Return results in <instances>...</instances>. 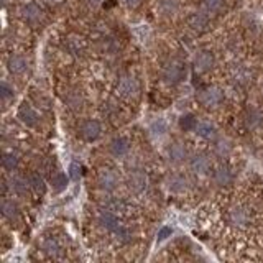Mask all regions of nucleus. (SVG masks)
Here are the masks:
<instances>
[{
	"label": "nucleus",
	"instance_id": "obj_40",
	"mask_svg": "<svg viewBox=\"0 0 263 263\" xmlns=\"http://www.w3.org/2000/svg\"><path fill=\"white\" fill-rule=\"evenodd\" d=\"M69 171H71V178L72 179H79V176H81V166H79L78 163H71Z\"/></svg>",
	"mask_w": 263,
	"mask_h": 263
},
{
	"label": "nucleus",
	"instance_id": "obj_4",
	"mask_svg": "<svg viewBox=\"0 0 263 263\" xmlns=\"http://www.w3.org/2000/svg\"><path fill=\"white\" fill-rule=\"evenodd\" d=\"M184 76H186V68H184V64L181 61L168 63L163 68V72H161V79H163L164 84H168V86L179 84Z\"/></svg>",
	"mask_w": 263,
	"mask_h": 263
},
{
	"label": "nucleus",
	"instance_id": "obj_29",
	"mask_svg": "<svg viewBox=\"0 0 263 263\" xmlns=\"http://www.w3.org/2000/svg\"><path fill=\"white\" fill-rule=\"evenodd\" d=\"M105 209H109L115 214H125L128 211V202L122 197H109L105 201Z\"/></svg>",
	"mask_w": 263,
	"mask_h": 263
},
{
	"label": "nucleus",
	"instance_id": "obj_8",
	"mask_svg": "<svg viewBox=\"0 0 263 263\" xmlns=\"http://www.w3.org/2000/svg\"><path fill=\"white\" fill-rule=\"evenodd\" d=\"M242 122H243V127L249 132L258 130L263 125V110L257 105L247 107L242 115Z\"/></svg>",
	"mask_w": 263,
	"mask_h": 263
},
{
	"label": "nucleus",
	"instance_id": "obj_3",
	"mask_svg": "<svg viewBox=\"0 0 263 263\" xmlns=\"http://www.w3.org/2000/svg\"><path fill=\"white\" fill-rule=\"evenodd\" d=\"M226 94L224 90L217 86H208L202 90H199V96H197V101L201 102V105H204L205 109H216L222 102H224Z\"/></svg>",
	"mask_w": 263,
	"mask_h": 263
},
{
	"label": "nucleus",
	"instance_id": "obj_19",
	"mask_svg": "<svg viewBox=\"0 0 263 263\" xmlns=\"http://www.w3.org/2000/svg\"><path fill=\"white\" fill-rule=\"evenodd\" d=\"M97 224L99 227H102L107 232H114L115 227H117L120 222L117 219V214L109 211V209H102L97 214Z\"/></svg>",
	"mask_w": 263,
	"mask_h": 263
},
{
	"label": "nucleus",
	"instance_id": "obj_9",
	"mask_svg": "<svg viewBox=\"0 0 263 263\" xmlns=\"http://www.w3.org/2000/svg\"><path fill=\"white\" fill-rule=\"evenodd\" d=\"M79 135L86 142H96V140L102 135V125L99 120L87 119L79 125Z\"/></svg>",
	"mask_w": 263,
	"mask_h": 263
},
{
	"label": "nucleus",
	"instance_id": "obj_12",
	"mask_svg": "<svg viewBox=\"0 0 263 263\" xmlns=\"http://www.w3.org/2000/svg\"><path fill=\"white\" fill-rule=\"evenodd\" d=\"M189 170H191L194 175L197 176H204L211 171V160L209 156H205L204 153H196L189 158Z\"/></svg>",
	"mask_w": 263,
	"mask_h": 263
},
{
	"label": "nucleus",
	"instance_id": "obj_11",
	"mask_svg": "<svg viewBox=\"0 0 263 263\" xmlns=\"http://www.w3.org/2000/svg\"><path fill=\"white\" fill-rule=\"evenodd\" d=\"M20 16L25 23L28 25H38L45 18V13L41 10V7L35 2H28L20 8Z\"/></svg>",
	"mask_w": 263,
	"mask_h": 263
},
{
	"label": "nucleus",
	"instance_id": "obj_36",
	"mask_svg": "<svg viewBox=\"0 0 263 263\" xmlns=\"http://www.w3.org/2000/svg\"><path fill=\"white\" fill-rule=\"evenodd\" d=\"M68 176L64 175V173H56V175L51 178V186L56 193H61L63 189H66V186H68Z\"/></svg>",
	"mask_w": 263,
	"mask_h": 263
},
{
	"label": "nucleus",
	"instance_id": "obj_2",
	"mask_svg": "<svg viewBox=\"0 0 263 263\" xmlns=\"http://www.w3.org/2000/svg\"><path fill=\"white\" fill-rule=\"evenodd\" d=\"M227 222L235 229H245L252 224V211L243 204H234L227 209Z\"/></svg>",
	"mask_w": 263,
	"mask_h": 263
},
{
	"label": "nucleus",
	"instance_id": "obj_32",
	"mask_svg": "<svg viewBox=\"0 0 263 263\" xmlns=\"http://www.w3.org/2000/svg\"><path fill=\"white\" fill-rule=\"evenodd\" d=\"M28 181H30V187L36 194H43L45 193L46 183H45V179H43V176L40 175V173H31V175L28 176Z\"/></svg>",
	"mask_w": 263,
	"mask_h": 263
},
{
	"label": "nucleus",
	"instance_id": "obj_41",
	"mask_svg": "<svg viewBox=\"0 0 263 263\" xmlns=\"http://www.w3.org/2000/svg\"><path fill=\"white\" fill-rule=\"evenodd\" d=\"M122 4L128 8H137L140 4H142V0H122Z\"/></svg>",
	"mask_w": 263,
	"mask_h": 263
},
{
	"label": "nucleus",
	"instance_id": "obj_7",
	"mask_svg": "<svg viewBox=\"0 0 263 263\" xmlns=\"http://www.w3.org/2000/svg\"><path fill=\"white\" fill-rule=\"evenodd\" d=\"M120 183V176L117 175V171L112 170V168H102L99 171L97 175V184L99 187L102 189V191H107V193H112L117 189Z\"/></svg>",
	"mask_w": 263,
	"mask_h": 263
},
{
	"label": "nucleus",
	"instance_id": "obj_22",
	"mask_svg": "<svg viewBox=\"0 0 263 263\" xmlns=\"http://www.w3.org/2000/svg\"><path fill=\"white\" fill-rule=\"evenodd\" d=\"M214 155L217 156V158H220V160H226V158H229L230 155H232V152H234V145H232V142H230L229 138H226V137H217L216 140H214Z\"/></svg>",
	"mask_w": 263,
	"mask_h": 263
},
{
	"label": "nucleus",
	"instance_id": "obj_13",
	"mask_svg": "<svg viewBox=\"0 0 263 263\" xmlns=\"http://www.w3.org/2000/svg\"><path fill=\"white\" fill-rule=\"evenodd\" d=\"M16 117L20 119V122L27 127H36L40 122V115L36 112L35 107H31L30 104H22L16 112Z\"/></svg>",
	"mask_w": 263,
	"mask_h": 263
},
{
	"label": "nucleus",
	"instance_id": "obj_30",
	"mask_svg": "<svg viewBox=\"0 0 263 263\" xmlns=\"http://www.w3.org/2000/svg\"><path fill=\"white\" fill-rule=\"evenodd\" d=\"M202 10L209 15H217L222 12V8L226 5V0H202L201 2Z\"/></svg>",
	"mask_w": 263,
	"mask_h": 263
},
{
	"label": "nucleus",
	"instance_id": "obj_35",
	"mask_svg": "<svg viewBox=\"0 0 263 263\" xmlns=\"http://www.w3.org/2000/svg\"><path fill=\"white\" fill-rule=\"evenodd\" d=\"M197 123H199V122L196 120V117L193 114H186V115H183V117L179 119V127H181V130H184V132L196 130Z\"/></svg>",
	"mask_w": 263,
	"mask_h": 263
},
{
	"label": "nucleus",
	"instance_id": "obj_1",
	"mask_svg": "<svg viewBox=\"0 0 263 263\" xmlns=\"http://www.w3.org/2000/svg\"><path fill=\"white\" fill-rule=\"evenodd\" d=\"M229 78L234 87H247L255 79V71L250 64L237 61L229 68Z\"/></svg>",
	"mask_w": 263,
	"mask_h": 263
},
{
	"label": "nucleus",
	"instance_id": "obj_25",
	"mask_svg": "<svg viewBox=\"0 0 263 263\" xmlns=\"http://www.w3.org/2000/svg\"><path fill=\"white\" fill-rule=\"evenodd\" d=\"M64 104L72 112L81 110L82 105H84V97H82L81 90H76V89L68 90V92L64 94Z\"/></svg>",
	"mask_w": 263,
	"mask_h": 263
},
{
	"label": "nucleus",
	"instance_id": "obj_28",
	"mask_svg": "<svg viewBox=\"0 0 263 263\" xmlns=\"http://www.w3.org/2000/svg\"><path fill=\"white\" fill-rule=\"evenodd\" d=\"M28 189H31V187H30V181H28V178L25 179V178H22V176H13V178L10 179V191H12L13 194H16V196H23V194H27Z\"/></svg>",
	"mask_w": 263,
	"mask_h": 263
},
{
	"label": "nucleus",
	"instance_id": "obj_14",
	"mask_svg": "<svg viewBox=\"0 0 263 263\" xmlns=\"http://www.w3.org/2000/svg\"><path fill=\"white\" fill-rule=\"evenodd\" d=\"M187 25L189 28L196 33H204L209 28V13H205L204 10L201 12H193L187 16Z\"/></svg>",
	"mask_w": 263,
	"mask_h": 263
},
{
	"label": "nucleus",
	"instance_id": "obj_23",
	"mask_svg": "<svg viewBox=\"0 0 263 263\" xmlns=\"http://www.w3.org/2000/svg\"><path fill=\"white\" fill-rule=\"evenodd\" d=\"M109 152L115 158H123L130 152V142L125 137H115L109 143Z\"/></svg>",
	"mask_w": 263,
	"mask_h": 263
},
{
	"label": "nucleus",
	"instance_id": "obj_42",
	"mask_svg": "<svg viewBox=\"0 0 263 263\" xmlns=\"http://www.w3.org/2000/svg\"><path fill=\"white\" fill-rule=\"evenodd\" d=\"M45 5H48V7H56V5H60L63 0H41Z\"/></svg>",
	"mask_w": 263,
	"mask_h": 263
},
{
	"label": "nucleus",
	"instance_id": "obj_18",
	"mask_svg": "<svg viewBox=\"0 0 263 263\" xmlns=\"http://www.w3.org/2000/svg\"><path fill=\"white\" fill-rule=\"evenodd\" d=\"M64 49L71 56H81L86 51V41L79 35H69L64 40Z\"/></svg>",
	"mask_w": 263,
	"mask_h": 263
},
{
	"label": "nucleus",
	"instance_id": "obj_20",
	"mask_svg": "<svg viewBox=\"0 0 263 263\" xmlns=\"http://www.w3.org/2000/svg\"><path fill=\"white\" fill-rule=\"evenodd\" d=\"M7 68H8V71L13 74V76H23V74H27L30 66H28V60L25 56L13 54V56L8 58Z\"/></svg>",
	"mask_w": 263,
	"mask_h": 263
},
{
	"label": "nucleus",
	"instance_id": "obj_31",
	"mask_svg": "<svg viewBox=\"0 0 263 263\" xmlns=\"http://www.w3.org/2000/svg\"><path fill=\"white\" fill-rule=\"evenodd\" d=\"M112 234L115 237V240L120 242V243H128V242H132V238H134L132 230L128 227H125V226H122V224H119L117 227H115V230Z\"/></svg>",
	"mask_w": 263,
	"mask_h": 263
},
{
	"label": "nucleus",
	"instance_id": "obj_34",
	"mask_svg": "<svg viewBox=\"0 0 263 263\" xmlns=\"http://www.w3.org/2000/svg\"><path fill=\"white\" fill-rule=\"evenodd\" d=\"M2 163H4V168L7 171H15L16 168L20 166V158H18V155H16V153L10 152V153H5L4 155Z\"/></svg>",
	"mask_w": 263,
	"mask_h": 263
},
{
	"label": "nucleus",
	"instance_id": "obj_37",
	"mask_svg": "<svg viewBox=\"0 0 263 263\" xmlns=\"http://www.w3.org/2000/svg\"><path fill=\"white\" fill-rule=\"evenodd\" d=\"M226 48L229 49V51L235 53L237 49L240 48V41H238V38H235V36H230V38L227 40V43H226Z\"/></svg>",
	"mask_w": 263,
	"mask_h": 263
},
{
	"label": "nucleus",
	"instance_id": "obj_5",
	"mask_svg": "<svg viewBox=\"0 0 263 263\" xmlns=\"http://www.w3.org/2000/svg\"><path fill=\"white\" fill-rule=\"evenodd\" d=\"M117 94L123 99H135L140 94V82L132 74L122 76L117 82Z\"/></svg>",
	"mask_w": 263,
	"mask_h": 263
},
{
	"label": "nucleus",
	"instance_id": "obj_17",
	"mask_svg": "<svg viewBox=\"0 0 263 263\" xmlns=\"http://www.w3.org/2000/svg\"><path fill=\"white\" fill-rule=\"evenodd\" d=\"M166 186L171 193H184L187 191V187H189V179L186 175H183V173H173V175L168 176L166 179Z\"/></svg>",
	"mask_w": 263,
	"mask_h": 263
},
{
	"label": "nucleus",
	"instance_id": "obj_43",
	"mask_svg": "<svg viewBox=\"0 0 263 263\" xmlns=\"http://www.w3.org/2000/svg\"><path fill=\"white\" fill-rule=\"evenodd\" d=\"M87 4L90 5V7H99L102 4V0H87Z\"/></svg>",
	"mask_w": 263,
	"mask_h": 263
},
{
	"label": "nucleus",
	"instance_id": "obj_15",
	"mask_svg": "<svg viewBox=\"0 0 263 263\" xmlns=\"http://www.w3.org/2000/svg\"><path fill=\"white\" fill-rule=\"evenodd\" d=\"M212 183L219 187H227L234 183V171L229 166H217L212 171Z\"/></svg>",
	"mask_w": 263,
	"mask_h": 263
},
{
	"label": "nucleus",
	"instance_id": "obj_24",
	"mask_svg": "<svg viewBox=\"0 0 263 263\" xmlns=\"http://www.w3.org/2000/svg\"><path fill=\"white\" fill-rule=\"evenodd\" d=\"M194 132L197 137H201L202 140H208V142H214V140L219 137L217 127L211 122H199Z\"/></svg>",
	"mask_w": 263,
	"mask_h": 263
},
{
	"label": "nucleus",
	"instance_id": "obj_33",
	"mask_svg": "<svg viewBox=\"0 0 263 263\" xmlns=\"http://www.w3.org/2000/svg\"><path fill=\"white\" fill-rule=\"evenodd\" d=\"M0 97H2L4 107H7L15 99V89L10 84H8L7 81H4L2 86H0Z\"/></svg>",
	"mask_w": 263,
	"mask_h": 263
},
{
	"label": "nucleus",
	"instance_id": "obj_16",
	"mask_svg": "<svg viewBox=\"0 0 263 263\" xmlns=\"http://www.w3.org/2000/svg\"><path fill=\"white\" fill-rule=\"evenodd\" d=\"M166 158L171 164H181L187 158V148L181 142L171 143L166 150Z\"/></svg>",
	"mask_w": 263,
	"mask_h": 263
},
{
	"label": "nucleus",
	"instance_id": "obj_39",
	"mask_svg": "<svg viewBox=\"0 0 263 263\" xmlns=\"http://www.w3.org/2000/svg\"><path fill=\"white\" fill-rule=\"evenodd\" d=\"M171 234H173V229H170V227H161L160 232H158V242L166 240L168 237H171Z\"/></svg>",
	"mask_w": 263,
	"mask_h": 263
},
{
	"label": "nucleus",
	"instance_id": "obj_26",
	"mask_svg": "<svg viewBox=\"0 0 263 263\" xmlns=\"http://www.w3.org/2000/svg\"><path fill=\"white\" fill-rule=\"evenodd\" d=\"M0 209H2V216L7 219V220H18L20 217V209L16 202L13 199H8V197H4L2 199V205H0Z\"/></svg>",
	"mask_w": 263,
	"mask_h": 263
},
{
	"label": "nucleus",
	"instance_id": "obj_10",
	"mask_svg": "<svg viewBox=\"0 0 263 263\" xmlns=\"http://www.w3.org/2000/svg\"><path fill=\"white\" fill-rule=\"evenodd\" d=\"M193 66L197 72H208L216 66V54L211 49H201V51L196 53Z\"/></svg>",
	"mask_w": 263,
	"mask_h": 263
},
{
	"label": "nucleus",
	"instance_id": "obj_38",
	"mask_svg": "<svg viewBox=\"0 0 263 263\" xmlns=\"http://www.w3.org/2000/svg\"><path fill=\"white\" fill-rule=\"evenodd\" d=\"M152 130H153V134L161 135V134H164V132H166V123H164L163 120L155 122L153 125H152Z\"/></svg>",
	"mask_w": 263,
	"mask_h": 263
},
{
	"label": "nucleus",
	"instance_id": "obj_27",
	"mask_svg": "<svg viewBox=\"0 0 263 263\" xmlns=\"http://www.w3.org/2000/svg\"><path fill=\"white\" fill-rule=\"evenodd\" d=\"M156 8H158L160 15L166 16V18H171V16H175L179 12L181 2L179 0H158Z\"/></svg>",
	"mask_w": 263,
	"mask_h": 263
},
{
	"label": "nucleus",
	"instance_id": "obj_21",
	"mask_svg": "<svg viewBox=\"0 0 263 263\" xmlns=\"http://www.w3.org/2000/svg\"><path fill=\"white\" fill-rule=\"evenodd\" d=\"M41 250H43V253L49 258H61L64 253L61 243L58 242L54 237L43 238V242H41Z\"/></svg>",
	"mask_w": 263,
	"mask_h": 263
},
{
	"label": "nucleus",
	"instance_id": "obj_6",
	"mask_svg": "<svg viewBox=\"0 0 263 263\" xmlns=\"http://www.w3.org/2000/svg\"><path fill=\"white\" fill-rule=\"evenodd\" d=\"M148 186H150V181H148L146 173H143L142 170H132L130 175L127 178V187L130 193H134L137 196L146 193Z\"/></svg>",
	"mask_w": 263,
	"mask_h": 263
}]
</instances>
